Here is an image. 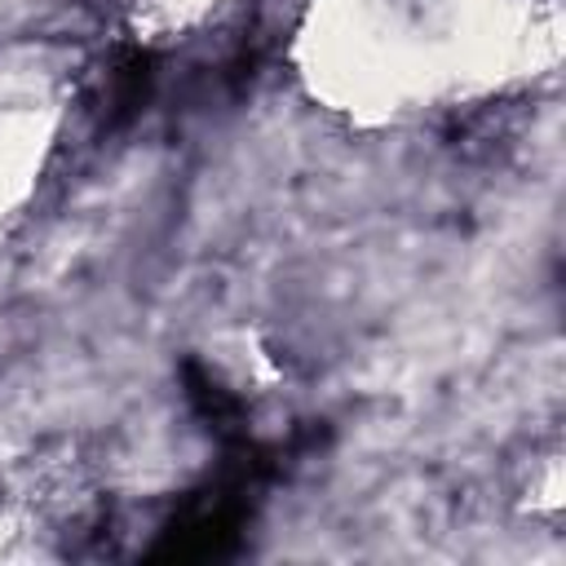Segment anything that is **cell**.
I'll return each mask as SVG.
<instances>
[{"label":"cell","instance_id":"6da1fadb","mask_svg":"<svg viewBox=\"0 0 566 566\" xmlns=\"http://www.w3.org/2000/svg\"><path fill=\"white\" fill-rule=\"evenodd\" d=\"M553 57V0H305L292 40L305 93L349 124H398Z\"/></svg>","mask_w":566,"mask_h":566},{"label":"cell","instance_id":"7a4b0ae2","mask_svg":"<svg viewBox=\"0 0 566 566\" xmlns=\"http://www.w3.org/2000/svg\"><path fill=\"white\" fill-rule=\"evenodd\" d=\"M62 106L44 97H0V239L27 212L53 159Z\"/></svg>","mask_w":566,"mask_h":566},{"label":"cell","instance_id":"3957f363","mask_svg":"<svg viewBox=\"0 0 566 566\" xmlns=\"http://www.w3.org/2000/svg\"><path fill=\"white\" fill-rule=\"evenodd\" d=\"M208 371L239 398H261L270 389H279L283 371L274 363V354L261 345L256 332L248 327H230V332H217L208 340V354H203Z\"/></svg>","mask_w":566,"mask_h":566},{"label":"cell","instance_id":"277c9868","mask_svg":"<svg viewBox=\"0 0 566 566\" xmlns=\"http://www.w3.org/2000/svg\"><path fill=\"white\" fill-rule=\"evenodd\" d=\"M234 0H128V31L146 49H172L208 31Z\"/></svg>","mask_w":566,"mask_h":566},{"label":"cell","instance_id":"5b68a950","mask_svg":"<svg viewBox=\"0 0 566 566\" xmlns=\"http://www.w3.org/2000/svg\"><path fill=\"white\" fill-rule=\"evenodd\" d=\"M53 557L44 526L27 509H0V562H40Z\"/></svg>","mask_w":566,"mask_h":566},{"label":"cell","instance_id":"8992f818","mask_svg":"<svg viewBox=\"0 0 566 566\" xmlns=\"http://www.w3.org/2000/svg\"><path fill=\"white\" fill-rule=\"evenodd\" d=\"M562 509V460L544 455L531 473V513H557Z\"/></svg>","mask_w":566,"mask_h":566}]
</instances>
